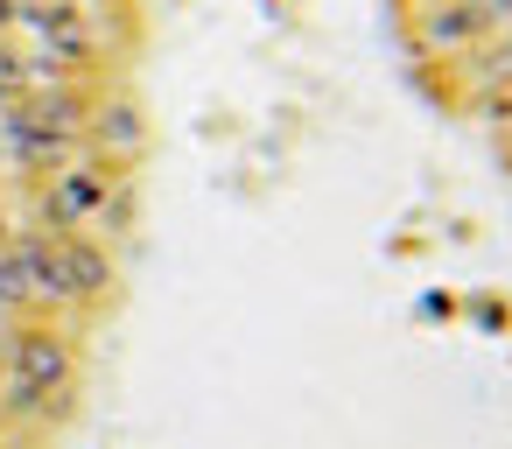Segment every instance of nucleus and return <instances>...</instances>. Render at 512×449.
<instances>
[{"label": "nucleus", "mask_w": 512, "mask_h": 449, "mask_svg": "<svg viewBox=\"0 0 512 449\" xmlns=\"http://www.w3.org/2000/svg\"><path fill=\"white\" fill-rule=\"evenodd\" d=\"M8 365H15V400H22V407H50V400L64 393V379H71V351H64L57 337H43V330L15 337Z\"/></svg>", "instance_id": "nucleus-1"}, {"label": "nucleus", "mask_w": 512, "mask_h": 449, "mask_svg": "<svg viewBox=\"0 0 512 449\" xmlns=\"http://www.w3.org/2000/svg\"><path fill=\"white\" fill-rule=\"evenodd\" d=\"M57 260H64V295H99L106 288V253L99 246H85L78 232H57Z\"/></svg>", "instance_id": "nucleus-3"}, {"label": "nucleus", "mask_w": 512, "mask_h": 449, "mask_svg": "<svg viewBox=\"0 0 512 449\" xmlns=\"http://www.w3.org/2000/svg\"><path fill=\"white\" fill-rule=\"evenodd\" d=\"M106 204H113V190H106V176H99V169H64V176L50 183V225H57V232L92 225Z\"/></svg>", "instance_id": "nucleus-2"}, {"label": "nucleus", "mask_w": 512, "mask_h": 449, "mask_svg": "<svg viewBox=\"0 0 512 449\" xmlns=\"http://www.w3.org/2000/svg\"><path fill=\"white\" fill-rule=\"evenodd\" d=\"M15 15H22V0H0V29H8Z\"/></svg>", "instance_id": "nucleus-4"}]
</instances>
